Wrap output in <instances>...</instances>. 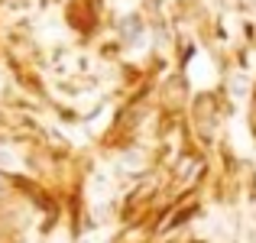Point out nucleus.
Instances as JSON below:
<instances>
[{"label": "nucleus", "mask_w": 256, "mask_h": 243, "mask_svg": "<svg viewBox=\"0 0 256 243\" xmlns=\"http://www.w3.org/2000/svg\"><path fill=\"white\" fill-rule=\"evenodd\" d=\"M143 166H146V159H143V152H136V150H133V152L126 150L124 156L117 159V168H130V172H140Z\"/></svg>", "instance_id": "7ed1b4c3"}, {"label": "nucleus", "mask_w": 256, "mask_h": 243, "mask_svg": "<svg viewBox=\"0 0 256 243\" xmlns=\"http://www.w3.org/2000/svg\"><path fill=\"white\" fill-rule=\"evenodd\" d=\"M227 84H230V94H234L237 100H244L246 94H250V75H244V72L230 75V81H227Z\"/></svg>", "instance_id": "f03ea898"}, {"label": "nucleus", "mask_w": 256, "mask_h": 243, "mask_svg": "<svg viewBox=\"0 0 256 243\" xmlns=\"http://www.w3.org/2000/svg\"><path fill=\"white\" fill-rule=\"evenodd\" d=\"M82 243H104V237H100V234H91V237H84Z\"/></svg>", "instance_id": "39448f33"}, {"label": "nucleus", "mask_w": 256, "mask_h": 243, "mask_svg": "<svg viewBox=\"0 0 256 243\" xmlns=\"http://www.w3.org/2000/svg\"><path fill=\"white\" fill-rule=\"evenodd\" d=\"M0 166H4V168H10V172H13V168H20V159L13 156L10 150H4V146H0Z\"/></svg>", "instance_id": "20e7f679"}, {"label": "nucleus", "mask_w": 256, "mask_h": 243, "mask_svg": "<svg viewBox=\"0 0 256 243\" xmlns=\"http://www.w3.org/2000/svg\"><path fill=\"white\" fill-rule=\"evenodd\" d=\"M120 39H124V46H130V49L146 46V23L140 16H124L120 20Z\"/></svg>", "instance_id": "f257e3e1"}]
</instances>
